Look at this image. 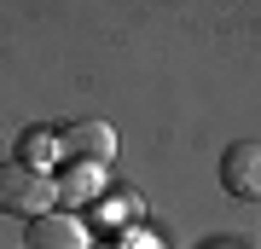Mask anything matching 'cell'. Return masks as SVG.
Instances as JSON below:
<instances>
[{
  "label": "cell",
  "instance_id": "obj_3",
  "mask_svg": "<svg viewBox=\"0 0 261 249\" xmlns=\"http://www.w3.org/2000/svg\"><path fill=\"white\" fill-rule=\"evenodd\" d=\"M58 151H70L75 162L105 168V162H111V151H116V133L105 128V122H70V128L58 133Z\"/></svg>",
  "mask_w": 261,
  "mask_h": 249
},
{
  "label": "cell",
  "instance_id": "obj_4",
  "mask_svg": "<svg viewBox=\"0 0 261 249\" xmlns=\"http://www.w3.org/2000/svg\"><path fill=\"white\" fill-rule=\"evenodd\" d=\"M87 220L82 214H41V220H29V249H87Z\"/></svg>",
  "mask_w": 261,
  "mask_h": 249
},
{
  "label": "cell",
  "instance_id": "obj_1",
  "mask_svg": "<svg viewBox=\"0 0 261 249\" xmlns=\"http://www.w3.org/2000/svg\"><path fill=\"white\" fill-rule=\"evenodd\" d=\"M58 203V180L41 174V168H23V162H6L0 168V209L18 214V220H41L53 214Z\"/></svg>",
  "mask_w": 261,
  "mask_h": 249
},
{
  "label": "cell",
  "instance_id": "obj_6",
  "mask_svg": "<svg viewBox=\"0 0 261 249\" xmlns=\"http://www.w3.org/2000/svg\"><path fill=\"white\" fill-rule=\"evenodd\" d=\"M99 180H105V168L75 162V180H70V185H58V191H64V197H87V191H99Z\"/></svg>",
  "mask_w": 261,
  "mask_h": 249
},
{
  "label": "cell",
  "instance_id": "obj_2",
  "mask_svg": "<svg viewBox=\"0 0 261 249\" xmlns=\"http://www.w3.org/2000/svg\"><path fill=\"white\" fill-rule=\"evenodd\" d=\"M221 185L244 203H261V139H238L221 157Z\"/></svg>",
  "mask_w": 261,
  "mask_h": 249
},
{
  "label": "cell",
  "instance_id": "obj_5",
  "mask_svg": "<svg viewBox=\"0 0 261 249\" xmlns=\"http://www.w3.org/2000/svg\"><path fill=\"white\" fill-rule=\"evenodd\" d=\"M18 162H23V168H41V174H47V168L58 162V139H53L47 128H29V133L18 139Z\"/></svg>",
  "mask_w": 261,
  "mask_h": 249
}]
</instances>
